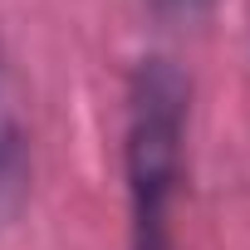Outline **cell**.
<instances>
[{
	"label": "cell",
	"mask_w": 250,
	"mask_h": 250,
	"mask_svg": "<svg viewBox=\"0 0 250 250\" xmlns=\"http://www.w3.org/2000/svg\"><path fill=\"white\" fill-rule=\"evenodd\" d=\"M191 79L172 54H143L123 93V191L128 250H177V191L187 167Z\"/></svg>",
	"instance_id": "6da1fadb"
},
{
	"label": "cell",
	"mask_w": 250,
	"mask_h": 250,
	"mask_svg": "<svg viewBox=\"0 0 250 250\" xmlns=\"http://www.w3.org/2000/svg\"><path fill=\"white\" fill-rule=\"evenodd\" d=\"M30 128L20 108V83L10 69V54L0 44V226H10L30 201Z\"/></svg>",
	"instance_id": "7a4b0ae2"
},
{
	"label": "cell",
	"mask_w": 250,
	"mask_h": 250,
	"mask_svg": "<svg viewBox=\"0 0 250 250\" xmlns=\"http://www.w3.org/2000/svg\"><path fill=\"white\" fill-rule=\"evenodd\" d=\"M216 0H147V10L162 20V25H196L211 15Z\"/></svg>",
	"instance_id": "3957f363"
}]
</instances>
